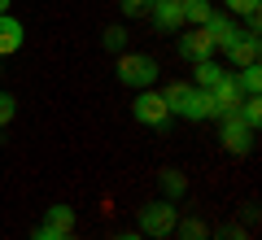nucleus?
<instances>
[{
    "label": "nucleus",
    "instance_id": "17",
    "mask_svg": "<svg viewBox=\"0 0 262 240\" xmlns=\"http://www.w3.org/2000/svg\"><path fill=\"white\" fill-rule=\"evenodd\" d=\"M236 88H241L245 96H258V88H262V66L253 61V66H241V74H236Z\"/></svg>",
    "mask_w": 262,
    "mask_h": 240
},
{
    "label": "nucleus",
    "instance_id": "1",
    "mask_svg": "<svg viewBox=\"0 0 262 240\" xmlns=\"http://www.w3.org/2000/svg\"><path fill=\"white\" fill-rule=\"evenodd\" d=\"M162 101H166L170 118H188V122H206V118H214L210 92L192 88V79H170V83L162 88Z\"/></svg>",
    "mask_w": 262,
    "mask_h": 240
},
{
    "label": "nucleus",
    "instance_id": "10",
    "mask_svg": "<svg viewBox=\"0 0 262 240\" xmlns=\"http://www.w3.org/2000/svg\"><path fill=\"white\" fill-rule=\"evenodd\" d=\"M27 39V27H22L13 13H0V57H13Z\"/></svg>",
    "mask_w": 262,
    "mask_h": 240
},
{
    "label": "nucleus",
    "instance_id": "27",
    "mask_svg": "<svg viewBox=\"0 0 262 240\" xmlns=\"http://www.w3.org/2000/svg\"><path fill=\"white\" fill-rule=\"evenodd\" d=\"M179 5H184V0H179Z\"/></svg>",
    "mask_w": 262,
    "mask_h": 240
},
{
    "label": "nucleus",
    "instance_id": "2",
    "mask_svg": "<svg viewBox=\"0 0 262 240\" xmlns=\"http://www.w3.org/2000/svg\"><path fill=\"white\" fill-rule=\"evenodd\" d=\"M158 57L149 53H118V66H114V79H118L122 88H131V92H140V88H153L158 83Z\"/></svg>",
    "mask_w": 262,
    "mask_h": 240
},
{
    "label": "nucleus",
    "instance_id": "6",
    "mask_svg": "<svg viewBox=\"0 0 262 240\" xmlns=\"http://www.w3.org/2000/svg\"><path fill=\"white\" fill-rule=\"evenodd\" d=\"M219 122H223L219 140H223V148H227V153H249V148H253V127L241 118V114H223Z\"/></svg>",
    "mask_w": 262,
    "mask_h": 240
},
{
    "label": "nucleus",
    "instance_id": "4",
    "mask_svg": "<svg viewBox=\"0 0 262 240\" xmlns=\"http://www.w3.org/2000/svg\"><path fill=\"white\" fill-rule=\"evenodd\" d=\"M131 118L144 122V127H153V131H166L170 127V110H166V101H162V92H153V88H140V92H136V101H131Z\"/></svg>",
    "mask_w": 262,
    "mask_h": 240
},
{
    "label": "nucleus",
    "instance_id": "24",
    "mask_svg": "<svg viewBox=\"0 0 262 240\" xmlns=\"http://www.w3.org/2000/svg\"><path fill=\"white\" fill-rule=\"evenodd\" d=\"M31 240H79V236H75V231H53V227H39Z\"/></svg>",
    "mask_w": 262,
    "mask_h": 240
},
{
    "label": "nucleus",
    "instance_id": "12",
    "mask_svg": "<svg viewBox=\"0 0 262 240\" xmlns=\"http://www.w3.org/2000/svg\"><path fill=\"white\" fill-rule=\"evenodd\" d=\"M206 35H210V44H214V48H223L227 39L236 35V18H232V13H210V22H206Z\"/></svg>",
    "mask_w": 262,
    "mask_h": 240
},
{
    "label": "nucleus",
    "instance_id": "16",
    "mask_svg": "<svg viewBox=\"0 0 262 240\" xmlns=\"http://www.w3.org/2000/svg\"><path fill=\"white\" fill-rule=\"evenodd\" d=\"M158 184H162V197H166V201H179V197L188 192V179L179 175V170H162Z\"/></svg>",
    "mask_w": 262,
    "mask_h": 240
},
{
    "label": "nucleus",
    "instance_id": "9",
    "mask_svg": "<svg viewBox=\"0 0 262 240\" xmlns=\"http://www.w3.org/2000/svg\"><path fill=\"white\" fill-rule=\"evenodd\" d=\"M149 18H153L158 31H184V9H179V0H153Z\"/></svg>",
    "mask_w": 262,
    "mask_h": 240
},
{
    "label": "nucleus",
    "instance_id": "13",
    "mask_svg": "<svg viewBox=\"0 0 262 240\" xmlns=\"http://www.w3.org/2000/svg\"><path fill=\"white\" fill-rule=\"evenodd\" d=\"M175 240H210V223L196 219V214H188V219L175 223V231H170Z\"/></svg>",
    "mask_w": 262,
    "mask_h": 240
},
{
    "label": "nucleus",
    "instance_id": "22",
    "mask_svg": "<svg viewBox=\"0 0 262 240\" xmlns=\"http://www.w3.org/2000/svg\"><path fill=\"white\" fill-rule=\"evenodd\" d=\"M118 5H122V18H144L153 0H118Z\"/></svg>",
    "mask_w": 262,
    "mask_h": 240
},
{
    "label": "nucleus",
    "instance_id": "8",
    "mask_svg": "<svg viewBox=\"0 0 262 240\" xmlns=\"http://www.w3.org/2000/svg\"><path fill=\"white\" fill-rule=\"evenodd\" d=\"M219 48L210 44L206 27H184V35H179V57L184 61H206V57H214Z\"/></svg>",
    "mask_w": 262,
    "mask_h": 240
},
{
    "label": "nucleus",
    "instance_id": "5",
    "mask_svg": "<svg viewBox=\"0 0 262 240\" xmlns=\"http://www.w3.org/2000/svg\"><path fill=\"white\" fill-rule=\"evenodd\" d=\"M223 53H227V61L241 70V66H253L262 57V39H258V31H236L232 39L223 44Z\"/></svg>",
    "mask_w": 262,
    "mask_h": 240
},
{
    "label": "nucleus",
    "instance_id": "20",
    "mask_svg": "<svg viewBox=\"0 0 262 240\" xmlns=\"http://www.w3.org/2000/svg\"><path fill=\"white\" fill-rule=\"evenodd\" d=\"M210 240H249V231H245L241 223H223V227L210 231Z\"/></svg>",
    "mask_w": 262,
    "mask_h": 240
},
{
    "label": "nucleus",
    "instance_id": "14",
    "mask_svg": "<svg viewBox=\"0 0 262 240\" xmlns=\"http://www.w3.org/2000/svg\"><path fill=\"white\" fill-rule=\"evenodd\" d=\"M44 227H53V231H75V205H66V201L48 205V214H44Z\"/></svg>",
    "mask_w": 262,
    "mask_h": 240
},
{
    "label": "nucleus",
    "instance_id": "23",
    "mask_svg": "<svg viewBox=\"0 0 262 240\" xmlns=\"http://www.w3.org/2000/svg\"><path fill=\"white\" fill-rule=\"evenodd\" d=\"M223 5H227V13H232V18H245V13L258 9V0H223Z\"/></svg>",
    "mask_w": 262,
    "mask_h": 240
},
{
    "label": "nucleus",
    "instance_id": "15",
    "mask_svg": "<svg viewBox=\"0 0 262 240\" xmlns=\"http://www.w3.org/2000/svg\"><path fill=\"white\" fill-rule=\"evenodd\" d=\"M179 9H184V27H206L210 13H214V5H210V0H184Z\"/></svg>",
    "mask_w": 262,
    "mask_h": 240
},
{
    "label": "nucleus",
    "instance_id": "7",
    "mask_svg": "<svg viewBox=\"0 0 262 240\" xmlns=\"http://www.w3.org/2000/svg\"><path fill=\"white\" fill-rule=\"evenodd\" d=\"M241 101H245V92L236 88V74L227 70L223 79L210 88V105H214V118H223V114H236V110H241Z\"/></svg>",
    "mask_w": 262,
    "mask_h": 240
},
{
    "label": "nucleus",
    "instance_id": "3",
    "mask_svg": "<svg viewBox=\"0 0 262 240\" xmlns=\"http://www.w3.org/2000/svg\"><path fill=\"white\" fill-rule=\"evenodd\" d=\"M175 223H179V210H175V201H149V205H140V236L144 240H166L170 231H175Z\"/></svg>",
    "mask_w": 262,
    "mask_h": 240
},
{
    "label": "nucleus",
    "instance_id": "25",
    "mask_svg": "<svg viewBox=\"0 0 262 240\" xmlns=\"http://www.w3.org/2000/svg\"><path fill=\"white\" fill-rule=\"evenodd\" d=\"M114 240H144L140 231H122V236H114Z\"/></svg>",
    "mask_w": 262,
    "mask_h": 240
},
{
    "label": "nucleus",
    "instance_id": "11",
    "mask_svg": "<svg viewBox=\"0 0 262 240\" xmlns=\"http://www.w3.org/2000/svg\"><path fill=\"white\" fill-rule=\"evenodd\" d=\"M223 66L214 61V57H206V61H192V88H201V92H210V88L219 83V79H223Z\"/></svg>",
    "mask_w": 262,
    "mask_h": 240
},
{
    "label": "nucleus",
    "instance_id": "18",
    "mask_svg": "<svg viewBox=\"0 0 262 240\" xmlns=\"http://www.w3.org/2000/svg\"><path fill=\"white\" fill-rule=\"evenodd\" d=\"M101 44L110 48V53H127V27H122V22L105 27V31H101Z\"/></svg>",
    "mask_w": 262,
    "mask_h": 240
},
{
    "label": "nucleus",
    "instance_id": "21",
    "mask_svg": "<svg viewBox=\"0 0 262 240\" xmlns=\"http://www.w3.org/2000/svg\"><path fill=\"white\" fill-rule=\"evenodd\" d=\"M13 118H18V101H13V92H0V127H9Z\"/></svg>",
    "mask_w": 262,
    "mask_h": 240
},
{
    "label": "nucleus",
    "instance_id": "19",
    "mask_svg": "<svg viewBox=\"0 0 262 240\" xmlns=\"http://www.w3.org/2000/svg\"><path fill=\"white\" fill-rule=\"evenodd\" d=\"M236 114H241V118L249 122L253 131H258V122H262V101H258V96H245V101H241V110H236Z\"/></svg>",
    "mask_w": 262,
    "mask_h": 240
},
{
    "label": "nucleus",
    "instance_id": "26",
    "mask_svg": "<svg viewBox=\"0 0 262 240\" xmlns=\"http://www.w3.org/2000/svg\"><path fill=\"white\" fill-rule=\"evenodd\" d=\"M0 13H9V0H0Z\"/></svg>",
    "mask_w": 262,
    "mask_h": 240
}]
</instances>
